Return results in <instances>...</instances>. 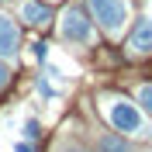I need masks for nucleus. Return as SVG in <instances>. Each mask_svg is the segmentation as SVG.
Listing matches in <instances>:
<instances>
[{"label":"nucleus","mask_w":152,"mask_h":152,"mask_svg":"<svg viewBox=\"0 0 152 152\" xmlns=\"http://www.w3.org/2000/svg\"><path fill=\"white\" fill-rule=\"evenodd\" d=\"M104 114H107V121H111L121 135H135V138H145V135H149L145 114L138 111V104L124 100V97H111V100H104Z\"/></svg>","instance_id":"1"},{"label":"nucleus","mask_w":152,"mask_h":152,"mask_svg":"<svg viewBox=\"0 0 152 152\" xmlns=\"http://www.w3.org/2000/svg\"><path fill=\"white\" fill-rule=\"evenodd\" d=\"M90 10L111 35H118L124 28V21H128V4L124 0H90Z\"/></svg>","instance_id":"2"},{"label":"nucleus","mask_w":152,"mask_h":152,"mask_svg":"<svg viewBox=\"0 0 152 152\" xmlns=\"http://www.w3.org/2000/svg\"><path fill=\"white\" fill-rule=\"evenodd\" d=\"M62 35H66V42H76V45H90L94 42V28L83 18V10L73 7V10L62 14Z\"/></svg>","instance_id":"3"},{"label":"nucleus","mask_w":152,"mask_h":152,"mask_svg":"<svg viewBox=\"0 0 152 152\" xmlns=\"http://www.w3.org/2000/svg\"><path fill=\"white\" fill-rule=\"evenodd\" d=\"M21 52V38H18V28H14V21L4 18L0 14V56L10 59V56H18Z\"/></svg>","instance_id":"4"},{"label":"nucleus","mask_w":152,"mask_h":152,"mask_svg":"<svg viewBox=\"0 0 152 152\" xmlns=\"http://www.w3.org/2000/svg\"><path fill=\"white\" fill-rule=\"evenodd\" d=\"M128 48H132V52H152V21H149V18H142V21L132 28Z\"/></svg>","instance_id":"5"},{"label":"nucleus","mask_w":152,"mask_h":152,"mask_svg":"<svg viewBox=\"0 0 152 152\" xmlns=\"http://www.w3.org/2000/svg\"><path fill=\"white\" fill-rule=\"evenodd\" d=\"M21 18L28 21V24H48V7H42L35 0H24L21 4Z\"/></svg>","instance_id":"6"},{"label":"nucleus","mask_w":152,"mask_h":152,"mask_svg":"<svg viewBox=\"0 0 152 152\" xmlns=\"http://www.w3.org/2000/svg\"><path fill=\"white\" fill-rule=\"evenodd\" d=\"M100 152H128V142L114 138V135H104L100 138Z\"/></svg>","instance_id":"7"},{"label":"nucleus","mask_w":152,"mask_h":152,"mask_svg":"<svg viewBox=\"0 0 152 152\" xmlns=\"http://www.w3.org/2000/svg\"><path fill=\"white\" fill-rule=\"evenodd\" d=\"M138 104H142V107H145V111H149V114H152V83H145V86H142V90H138Z\"/></svg>","instance_id":"8"},{"label":"nucleus","mask_w":152,"mask_h":152,"mask_svg":"<svg viewBox=\"0 0 152 152\" xmlns=\"http://www.w3.org/2000/svg\"><path fill=\"white\" fill-rule=\"evenodd\" d=\"M24 135L28 138H38V121H24Z\"/></svg>","instance_id":"9"},{"label":"nucleus","mask_w":152,"mask_h":152,"mask_svg":"<svg viewBox=\"0 0 152 152\" xmlns=\"http://www.w3.org/2000/svg\"><path fill=\"white\" fill-rule=\"evenodd\" d=\"M38 94H42V97H56V86H48L45 80H42V83H38Z\"/></svg>","instance_id":"10"},{"label":"nucleus","mask_w":152,"mask_h":152,"mask_svg":"<svg viewBox=\"0 0 152 152\" xmlns=\"http://www.w3.org/2000/svg\"><path fill=\"white\" fill-rule=\"evenodd\" d=\"M4 86H7V66L0 62V90H4Z\"/></svg>","instance_id":"11"},{"label":"nucleus","mask_w":152,"mask_h":152,"mask_svg":"<svg viewBox=\"0 0 152 152\" xmlns=\"http://www.w3.org/2000/svg\"><path fill=\"white\" fill-rule=\"evenodd\" d=\"M18 152H31V142H18Z\"/></svg>","instance_id":"12"},{"label":"nucleus","mask_w":152,"mask_h":152,"mask_svg":"<svg viewBox=\"0 0 152 152\" xmlns=\"http://www.w3.org/2000/svg\"><path fill=\"white\" fill-rule=\"evenodd\" d=\"M69 152H83V149H69Z\"/></svg>","instance_id":"13"}]
</instances>
